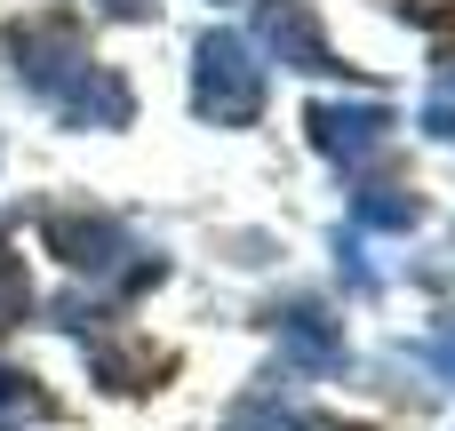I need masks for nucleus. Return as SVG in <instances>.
I'll return each instance as SVG.
<instances>
[{"mask_svg":"<svg viewBox=\"0 0 455 431\" xmlns=\"http://www.w3.org/2000/svg\"><path fill=\"white\" fill-rule=\"evenodd\" d=\"M16 80H24L40 104H56L72 128H120V120H128V88H120V72H104L64 24H32V32H16Z\"/></svg>","mask_w":455,"mask_h":431,"instance_id":"nucleus-1","label":"nucleus"},{"mask_svg":"<svg viewBox=\"0 0 455 431\" xmlns=\"http://www.w3.org/2000/svg\"><path fill=\"white\" fill-rule=\"evenodd\" d=\"M192 96L216 128H248L264 112V64L240 32H208L200 56H192Z\"/></svg>","mask_w":455,"mask_h":431,"instance_id":"nucleus-2","label":"nucleus"},{"mask_svg":"<svg viewBox=\"0 0 455 431\" xmlns=\"http://www.w3.org/2000/svg\"><path fill=\"white\" fill-rule=\"evenodd\" d=\"M392 136V112L384 104H312V144L328 152V160H368L376 144Z\"/></svg>","mask_w":455,"mask_h":431,"instance_id":"nucleus-3","label":"nucleus"},{"mask_svg":"<svg viewBox=\"0 0 455 431\" xmlns=\"http://www.w3.org/2000/svg\"><path fill=\"white\" fill-rule=\"evenodd\" d=\"M264 40H272V56L296 64V72H344L336 48H328V32L312 24L304 0H264Z\"/></svg>","mask_w":455,"mask_h":431,"instance_id":"nucleus-4","label":"nucleus"},{"mask_svg":"<svg viewBox=\"0 0 455 431\" xmlns=\"http://www.w3.org/2000/svg\"><path fill=\"white\" fill-rule=\"evenodd\" d=\"M48 240H56L80 272H112L120 256H144V248H136L112 216H48Z\"/></svg>","mask_w":455,"mask_h":431,"instance_id":"nucleus-5","label":"nucleus"},{"mask_svg":"<svg viewBox=\"0 0 455 431\" xmlns=\"http://www.w3.org/2000/svg\"><path fill=\"white\" fill-rule=\"evenodd\" d=\"M360 224L408 232V224H416V192H400V184H368V192H360Z\"/></svg>","mask_w":455,"mask_h":431,"instance_id":"nucleus-6","label":"nucleus"},{"mask_svg":"<svg viewBox=\"0 0 455 431\" xmlns=\"http://www.w3.org/2000/svg\"><path fill=\"white\" fill-rule=\"evenodd\" d=\"M280 328H288V344H296V352H304V360H320V368H328V360H336V352H344V344H336V336H328V328H320V312H288V320H280Z\"/></svg>","mask_w":455,"mask_h":431,"instance_id":"nucleus-7","label":"nucleus"},{"mask_svg":"<svg viewBox=\"0 0 455 431\" xmlns=\"http://www.w3.org/2000/svg\"><path fill=\"white\" fill-rule=\"evenodd\" d=\"M232 431H328V424H312L304 408H272V400H256V408L232 416Z\"/></svg>","mask_w":455,"mask_h":431,"instance_id":"nucleus-8","label":"nucleus"},{"mask_svg":"<svg viewBox=\"0 0 455 431\" xmlns=\"http://www.w3.org/2000/svg\"><path fill=\"white\" fill-rule=\"evenodd\" d=\"M32 416H40V392H32L24 376H0V431L32 424Z\"/></svg>","mask_w":455,"mask_h":431,"instance_id":"nucleus-9","label":"nucleus"},{"mask_svg":"<svg viewBox=\"0 0 455 431\" xmlns=\"http://www.w3.org/2000/svg\"><path fill=\"white\" fill-rule=\"evenodd\" d=\"M424 128H432L440 144H455V80H440V88H432V104H424Z\"/></svg>","mask_w":455,"mask_h":431,"instance_id":"nucleus-10","label":"nucleus"},{"mask_svg":"<svg viewBox=\"0 0 455 431\" xmlns=\"http://www.w3.org/2000/svg\"><path fill=\"white\" fill-rule=\"evenodd\" d=\"M96 8H104V16H128V24H136V16H152V0H96Z\"/></svg>","mask_w":455,"mask_h":431,"instance_id":"nucleus-11","label":"nucleus"}]
</instances>
